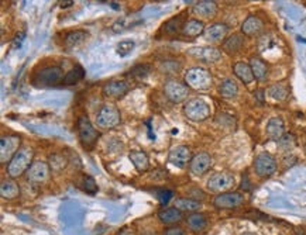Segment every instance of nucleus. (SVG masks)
<instances>
[{
    "mask_svg": "<svg viewBox=\"0 0 306 235\" xmlns=\"http://www.w3.org/2000/svg\"><path fill=\"white\" fill-rule=\"evenodd\" d=\"M32 158H34V151H32L31 148H28V146L20 148L17 153L12 158V161L7 164V175L12 179L23 176L30 169V166L32 165V162H34Z\"/></svg>",
    "mask_w": 306,
    "mask_h": 235,
    "instance_id": "obj_1",
    "label": "nucleus"
},
{
    "mask_svg": "<svg viewBox=\"0 0 306 235\" xmlns=\"http://www.w3.org/2000/svg\"><path fill=\"white\" fill-rule=\"evenodd\" d=\"M64 77L65 75L62 68L52 65V66H45L39 70L32 77V83L37 88H50V86H55L58 83H64Z\"/></svg>",
    "mask_w": 306,
    "mask_h": 235,
    "instance_id": "obj_2",
    "label": "nucleus"
},
{
    "mask_svg": "<svg viewBox=\"0 0 306 235\" xmlns=\"http://www.w3.org/2000/svg\"><path fill=\"white\" fill-rule=\"evenodd\" d=\"M185 82L188 88H192V89L208 90L212 88L213 79L209 70L202 66H195L185 73Z\"/></svg>",
    "mask_w": 306,
    "mask_h": 235,
    "instance_id": "obj_3",
    "label": "nucleus"
},
{
    "mask_svg": "<svg viewBox=\"0 0 306 235\" xmlns=\"http://www.w3.org/2000/svg\"><path fill=\"white\" fill-rule=\"evenodd\" d=\"M184 114L191 121L202 123L211 117V106L208 104V102H205L203 99L195 97L186 102L184 106Z\"/></svg>",
    "mask_w": 306,
    "mask_h": 235,
    "instance_id": "obj_4",
    "label": "nucleus"
},
{
    "mask_svg": "<svg viewBox=\"0 0 306 235\" xmlns=\"http://www.w3.org/2000/svg\"><path fill=\"white\" fill-rule=\"evenodd\" d=\"M121 121L120 110L113 104H103L96 114V126L102 130H112Z\"/></svg>",
    "mask_w": 306,
    "mask_h": 235,
    "instance_id": "obj_5",
    "label": "nucleus"
},
{
    "mask_svg": "<svg viewBox=\"0 0 306 235\" xmlns=\"http://www.w3.org/2000/svg\"><path fill=\"white\" fill-rule=\"evenodd\" d=\"M236 183V178L230 172H217L208 179V189L213 193H226Z\"/></svg>",
    "mask_w": 306,
    "mask_h": 235,
    "instance_id": "obj_6",
    "label": "nucleus"
},
{
    "mask_svg": "<svg viewBox=\"0 0 306 235\" xmlns=\"http://www.w3.org/2000/svg\"><path fill=\"white\" fill-rule=\"evenodd\" d=\"M277 159L268 152H261L258 153L254 159V164H253V168H254L255 175L258 178H269L273 176L275 172H277Z\"/></svg>",
    "mask_w": 306,
    "mask_h": 235,
    "instance_id": "obj_7",
    "label": "nucleus"
},
{
    "mask_svg": "<svg viewBox=\"0 0 306 235\" xmlns=\"http://www.w3.org/2000/svg\"><path fill=\"white\" fill-rule=\"evenodd\" d=\"M78 133H79V138L85 148H92L97 142L99 138V133L97 130L93 127V124L86 115H81L78 120Z\"/></svg>",
    "mask_w": 306,
    "mask_h": 235,
    "instance_id": "obj_8",
    "label": "nucleus"
},
{
    "mask_svg": "<svg viewBox=\"0 0 306 235\" xmlns=\"http://www.w3.org/2000/svg\"><path fill=\"white\" fill-rule=\"evenodd\" d=\"M246 202V197L240 191H226L222 194H217L213 200V204L217 209L233 210L242 207Z\"/></svg>",
    "mask_w": 306,
    "mask_h": 235,
    "instance_id": "obj_9",
    "label": "nucleus"
},
{
    "mask_svg": "<svg viewBox=\"0 0 306 235\" xmlns=\"http://www.w3.org/2000/svg\"><path fill=\"white\" fill-rule=\"evenodd\" d=\"M164 93L173 103H182L188 97L189 88H188L186 83L171 79V81H168L164 85Z\"/></svg>",
    "mask_w": 306,
    "mask_h": 235,
    "instance_id": "obj_10",
    "label": "nucleus"
},
{
    "mask_svg": "<svg viewBox=\"0 0 306 235\" xmlns=\"http://www.w3.org/2000/svg\"><path fill=\"white\" fill-rule=\"evenodd\" d=\"M20 144H21V140L17 135L2 137V140H0V161L3 164L10 162L20 149Z\"/></svg>",
    "mask_w": 306,
    "mask_h": 235,
    "instance_id": "obj_11",
    "label": "nucleus"
},
{
    "mask_svg": "<svg viewBox=\"0 0 306 235\" xmlns=\"http://www.w3.org/2000/svg\"><path fill=\"white\" fill-rule=\"evenodd\" d=\"M188 55L195 58L196 61L206 62V64H215L217 61H220L222 52L215 47H193L188 50Z\"/></svg>",
    "mask_w": 306,
    "mask_h": 235,
    "instance_id": "obj_12",
    "label": "nucleus"
},
{
    "mask_svg": "<svg viewBox=\"0 0 306 235\" xmlns=\"http://www.w3.org/2000/svg\"><path fill=\"white\" fill-rule=\"evenodd\" d=\"M50 172H51V168L47 162H44V161H34L32 165L30 166V169L26 173L27 180L36 184L44 183L50 178Z\"/></svg>",
    "mask_w": 306,
    "mask_h": 235,
    "instance_id": "obj_13",
    "label": "nucleus"
},
{
    "mask_svg": "<svg viewBox=\"0 0 306 235\" xmlns=\"http://www.w3.org/2000/svg\"><path fill=\"white\" fill-rule=\"evenodd\" d=\"M168 161L177 168H185L188 164H191L192 152L188 145H177L168 153Z\"/></svg>",
    "mask_w": 306,
    "mask_h": 235,
    "instance_id": "obj_14",
    "label": "nucleus"
},
{
    "mask_svg": "<svg viewBox=\"0 0 306 235\" xmlns=\"http://www.w3.org/2000/svg\"><path fill=\"white\" fill-rule=\"evenodd\" d=\"M212 156L208 152H199L192 158L189 164V171L195 176H202L206 172L211 169Z\"/></svg>",
    "mask_w": 306,
    "mask_h": 235,
    "instance_id": "obj_15",
    "label": "nucleus"
},
{
    "mask_svg": "<svg viewBox=\"0 0 306 235\" xmlns=\"http://www.w3.org/2000/svg\"><path fill=\"white\" fill-rule=\"evenodd\" d=\"M102 92L109 99L119 100L128 93V85L123 81H110L103 85Z\"/></svg>",
    "mask_w": 306,
    "mask_h": 235,
    "instance_id": "obj_16",
    "label": "nucleus"
},
{
    "mask_svg": "<svg viewBox=\"0 0 306 235\" xmlns=\"http://www.w3.org/2000/svg\"><path fill=\"white\" fill-rule=\"evenodd\" d=\"M262 28H264L262 20L258 16H254V14L249 16L247 19L243 21L242 24L243 35H247V37H253V35L260 34Z\"/></svg>",
    "mask_w": 306,
    "mask_h": 235,
    "instance_id": "obj_17",
    "label": "nucleus"
},
{
    "mask_svg": "<svg viewBox=\"0 0 306 235\" xmlns=\"http://www.w3.org/2000/svg\"><path fill=\"white\" fill-rule=\"evenodd\" d=\"M265 133L271 140H281L285 135V123L281 117L269 119L265 127Z\"/></svg>",
    "mask_w": 306,
    "mask_h": 235,
    "instance_id": "obj_18",
    "label": "nucleus"
},
{
    "mask_svg": "<svg viewBox=\"0 0 306 235\" xmlns=\"http://www.w3.org/2000/svg\"><path fill=\"white\" fill-rule=\"evenodd\" d=\"M193 13L199 16V17H203V19H211L213 16H216L217 13L216 2H213V0L196 2L195 6H193Z\"/></svg>",
    "mask_w": 306,
    "mask_h": 235,
    "instance_id": "obj_19",
    "label": "nucleus"
},
{
    "mask_svg": "<svg viewBox=\"0 0 306 235\" xmlns=\"http://www.w3.org/2000/svg\"><path fill=\"white\" fill-rule=\"evenodd\" d=\"M227 32H229V27L223 23H216V24H212L205 30V38L211 43H219V41L224 40Z\"/></svg>",
    "mask_w": 306,
    "mask_h": 235,
    "instance_id": "obj_20",
    "label": "nucleus"
},
{
    "mask_svg": "<svg viewBox=\"0 0 306 235\" xmlns=\"http://www.w3.org/2000/svg\"><path fill=\"white\" fill-rule=\"evenodd\" d=\"M205 23L202 20L198 19H191L188 20L184 23V27H182V34L185 35V37H192V38H195V37H199V35H202L205 32Z\"/></svg>",
    "mask_w": 306,
    "mask_h": 235,
    "instance_id": "obj_21",
    "label": "nucleus"
},
{
    "mask_svg": "<svg viewBox=\"0 0 306 235\" xmlns=\"http://www.w3.org/2000/svg\"><path fill=\"white\" fill-rule=\"evenodd\" d=\"M250 68L253 70V75L257 81L264 82L268 76V65L267 62L258 57H253L250 59Z\"/></svg>",
    "mask_w": 306,
    "mask_h": 235,
    "instance_id": "obj_22",
    "label": "nucleus"
},
{
    "mask_svg": "<svg viewBox=\"0 0 306 235\" xmlns=\"http://www.w3.org/2000/svg\"><path fill=\"white\" fill-rule=\"evenodd\" d=\"M233 72L244 85H250V83L254 82V75H253V70L250 68V64L246 62H236L233 65Z\"/></svg>",
    "mask_w": 306,
    "mask_h": 235,
    "instance_id": "obj_23",
    "label": "nucleus"
},
{
    "mask_svg": "<svg viewBox=\"0 0 306 235\" xmlns=\"http://www.w3.org/2000/svg\"><path fill=\"white\" fill-rule=\"evenodd\" d=\"M158 218H160V221L162 224L171 225V224H177V222L181 221L184 218V214H182L181 210L175 209V207H166V209H162L158 213Z\"/></svg>",
    "mask_w": 306,
    "mask_h": 235,
    "instance_id": "obj_24",
    "label": "nucleus"
},
{
    "mask_svg": "<svg viewBox=\"0 0 306 235\" xmlns=\"http://www.w3.org/2000/svg\"><path fill=\"white\" fill-rule=\"evenodd\" d=\"M246 44V40L242 34H234L223 43V50L230 55H234L237 52H240L243 50V47Z\"/></svg>",
    "mask_w": 306,
    "mask_h": 235,
    "instance_id": "obj_25",
    "label": "nucleus"
},
{
    "mask_svg": "<svg viewBox=\"0 0 306 235\" xmlns=\"http://www.w3.org/2000/svg\"><path fill=\"white\" fill-rule=\"evenodd\" d=\"M128 158L131 161V164L134 168L139 172H147L150 168V159L147 156V153L144 151H131L128 153Z\"/></svg>",
    "mask_w": 306,
    "mask_h": 235,
    "instance_id": "obj_26",
    "label": "nucleus"
},
{
    "mask_svg": "<svg viewBox=\"0 0 306 235\" xmlns=\"http://www.w3.org/2000/svg\"><path fill=\"white\" fill-rule=\"evenodd\" d=\"M0 194L3 199L7 200H13L16 197H19L20 194V187L19 184L16 183L12 179H6L3 180L0 184Z\"/></svg>",
    "mask_w": 306,
    "mask_h": 235,
    "instance_id": "obj_27",
    "label": "nucleus"
},
{
    "mask_svg": "<svg viewBox=\"0 0 306 235\" xmlns=\"http://www.w3.org/2000/svg\"><path fill=\"white\" fill-rule=\"evenodd\" d=\"M188 227L193 232H202L208 227V218L202 213H192L191 216L188 217Z\"/></svg>",
    "mask_w": 306,
    "mask_h": 235,
    "instance_id": "obj_28",
    "label": "nucleus"
},
{
    "mask_svg": "<svg viewBox=\"0 0 306 235\" xmlns=\"http://www.w3.org/2000/svg\"><path fill=\"white\" fill-rule=\"evenodd\" d=\"M89 32L85 31V30H75V31H71L66 34L65 37V47L68 50H72V48H77L78 45H81L88 38Z\"/></svg>",
    "mask_w": 306,
    "mask_h": 235,
    "instance_id": "obj_29",
    "label": "nucleus"
},
{
    "mask_svg": "<svg viewBox=\"0 0 306 235\" xmlns=\"http://www.w3.org/2000/svg\"><path fill=\"white\" fill-rule=\"evenodd\" d=\"M200 202L196 200V199H191V197H181V199H177L174 202V207L175 209L181 210L182 213L184 211H191V213H196V210L200 209Z\"/></svg>",
    "mask_w": 306,
    "mask_h": 235,
    "instance_id": "obj_30",
    "label": "nucleus"
},
{
    "mask_svg": "<svg viewBox=\"0 0 306 235\" xmlns=\"http://www.w3.org/2000/svg\"><path fill=\"white\" fill-rule=\"evenodd\" d=\"M219 93L224 99H234L239 95V85L234 79H224L219 88Z\"/></svg>",
    "mask_w": 306,
    "mask_h": 235,
    "instance_id": "obj_31",
    "label": "nucleus"
},
{
    "mask_svg": "<svg viewBox=\"0 0 306 235\" xmlns=\"http://www.w3.org/2000/svg\"><path fill=\"white\" fill-rule=\"evenodd\" d=\"M267 93L271 99H274L277 102H282V100H285L288 97L287 86H284V85H281V83H277V85L269 86Z\"/></svg>",
    "mask_w": 306,
    "mask_h": 235,
    "instance_id": "obj_32",
    "label": "nucleus"
},
{
    "mask_svg": "<svg viewBox=\"0 0 306 235\" xmlns=\"http://www.w3.org/2000/svg\"><path fill=\"white\" fill-rule=\"evenodd\" d=\"M83 77H85V70H83L82 66L77 65L65 75L64 85H75V83L81 82Z\"/></svg>",
    "mask_w": 306,
    "mask_h": 235,
    "instance_id": "obj_33",
    "label": "nucleus"
},
{
    "mask_svg": "<svg viewBox=\"0 0 306 235\" xmlns=\"http://www.w3.org/2000/svg\"><path fill=\"white\" fill-rule=\"evenodd\" d=\"M48 165L54 172L62 171L66 166V158L62 156L61 153H52V155H50V164Z\"/></svg>",
    "mask_w": 306,
    "mask_h": 235,
    "instance_id": "obj_34",
    "label": "nucleus"
},
{
    "mask_svg": "<svg viewBox=\"0 0 306 235\" xmlns=\"http://www.w3.org/2000/svg\"><path fill=\"white\" fill-rule=\"evenodd\" d=\"M134 47H135L134 41H131V40H124V41H121L120 44L117 45V54H119L120 57H127L128 54H131Z\"/></svg>",
    "mask_w": 306,
    "mask_h": 235,
    "instance_id": "obj_35",
    "label": "nucleus"
},
{
    "mask_svg": "<svg viewBox=\"0 0 306 235\" xmlns=\"http://www.w3.org/2000/svg\"><path fill=\"white\" fill-rule=\"evenodd\" d=\"M150 70H151V66H150V65H137V66H134L133 69L130 70L128 75L141 79V77H146L147 75L150 73Z\"/></svg>",
    "mask_w": 306,
    "mask_h": 235,
    "instance_id": "obj_36",
    "label": "nucleus"
},
{
    "mask_svg": "<svg viewBox=\"0 0 306 235\" xmlns=\"http://www.w3.org/2000/svg\"><path fill=\"white\" fill-rule=\"evenodd\" d=\"M181 26L184 27V24H181V17H174V19L166 21L165 24H164V30L168 34H175V32L179 31Z\"/></svg>",
    "mask_w": 306,
    "mask_h": 235,
    "instance_id": "obj_37",
    "label": "nucleus"
},
{
    "mask_svg": "<svg viewBox=\"0 0 306 235\" xmlns=\"http://www.w3.org/2000/svg\"><path fill=\"white\" fill-rule=\"evenodd\" d=\"M182 68V65L177 64L175 61H165L162 62L160 66V69L164 72V73H178L179 70Z\"/></svg>",
    "mask_w": 306,
    "mask_h": 235,
    "instance_id": "obj_38",
    "label": "nucleus"
},
{
    "mask_svg": "<svg viewBox=\"0 0 306 235\" xmlns=\"http://www.w3.org/2000/svg\"><path fill=\"white\" fill-rule=\"evenodd\" d=\"M82 186L83 190L86 191V193H89V194H95L96 191H97V184H96L95 179L92 178V176H85Z\"/></svg>",
    "mask_w": 306,
    "mask_h": 235,
    "instance_id": "obj_39",
    "label": "nucleus"
},
{
    "mask_svg": "<svg viewBox=\"0 0 306 235\" xmlns=\"http://www.w3.org/2000/svg\"><path fill=\"white\" fill-rule=\"evenodd\" d=\"M157 197H158L160 203L162 204V206H165L174 197V191L168 190V189H161V190H157Z\"/></svg>",
    "mask_w": 306,
    "mask_h": 235,
    "instance_id": "obj_40",
    "label": "nucleus"
},
{
    "mask_svg": "<svg viewBox=\"0 0 306 235\" xmlns=\"http://www.w3.org/2000/svg\"><path fill=\"white\" fill-rule=\"evenodd\" d=\"M164 235H186V231L181 227H169L165 229Z\"/></svg>",
    "mask_w": 306,
    "mask_h": 235,
    "instance_id": "obj_41",
    "label": "nucleus"
},
{
    "mask_svg": "<svg viewBox=\"0 0 306 235\" xmlns=\"http://www.w3.org/2000/svg\"><path fill=\"white\" fill-rule=\"evenodd\" d=\"M61 3V7H70L74 5V0H66V2H59Z\"/></svg>",
    "mask_w": 306,
    "mask_h": 235,
    "instance_id": "obj_42",
    "label": "nucleus"
},
{
    "mask_svg": "<svg viewBox=\"0 0 306 235\" xmlns=\"http://www.w3.org/2000/svg\"><path fill=\"white\" fill-rule=\"evenodd\" d=\"M243 235H257V234H255V232H244Z\"/></svg>",
    "mask_w": 306,
    "mask_h": 235,
    "instance_id": "obj_43",
    "label": "nucleus"
},
{
    "mask_svg": "<svg viewBox=\"0 0 306 235\" xmlns=\"http://www.w3.org/2000/svg\"><path fill=\"white\" fill-rule=\"evenodd\" d=\"M296 235H305V232H303V231H298V232H296Z\"/></svg>",
    "mask_w": 306,
    "mask_h": 235,
    "instance_id": "obj_44",
    "label": "nucleus"
},
{
    "mask_svg": "<svg viewBox=\"0 0 306 235\" xmlns=\"http://www.w3.org/2000/svg\"><path fill=\"white\" fill-rule=\"evenodd\" d=\"M143 235H157V234H153V232H146V234H143Z\"/></svg>",
    "mask_w": 306,
    "mask_h": 235,
    "instance_id": "obj_45",
    "label": "nucleus"
},
{
    "mask_svg": "<svg viewBox=\"0 0 306 235\" xmlns=\"http://www.w3.org/2000/svg\"><path fill=\"white\" fill-rule=\"evenodd\" d=\"M305 149H306V144H305Z\"/></svg>",
    "mask_w": 306,
    "mask_h": 235,
    "instance_id": "obj_46",
    "label": "nucleus"
}]
</instances>
